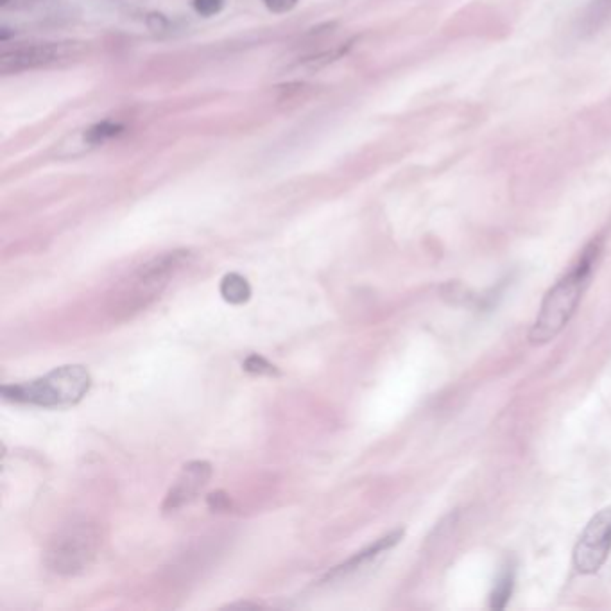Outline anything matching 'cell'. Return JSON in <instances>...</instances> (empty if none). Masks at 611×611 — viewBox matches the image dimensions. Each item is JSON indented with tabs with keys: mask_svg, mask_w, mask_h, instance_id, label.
Listing matches in <instances>:
<instances>
[{
	"mask_svg": "<svg viewBox=\"0 0 611 611\" xmlns=\"http://www.w3.org/2000/svg\"><path fill=\"white\" fill-rule=\"evenodd\" d=\"M595 257H597V248L590 246L576 266L572 267V271L558 280L543 298L540 312L529 332V341L533 345L549 343L567 327L588 287Z\"/></svg>",
	"mask_w": 611,
	"mask_h": 611,
	"instance_id": "cell-1",
	"label": "cell"
},
{
	"mask_svg": "<svg viewBox=\"0 0 611 611\" xmlns=\"http://www.w3.org/2000/svg\"><path fill=\"white\" fill-rule=\"evenodd\" d=\"M92 379L83 366H61L42 379L31 380L20 386L2 388L4 396L17 402L42 407H67L78 404L87 395Z\"/></svg>",
	"mask_w": 611,
	"mask_h": 611,
	"instance_id": "cell-2",
	"label": "cell"
},
{
	"mask_svg": "<svg viewBox=\"0 0 611 611\" xmlns=\"http://www.w3.org/2000/svg\"><path fill=\"white\" fill-rule=\"evenodd\" d=\"M101 533L92 524H74L52 538L45 563L61 576H74L92 565L99 547Z\"/></svg>",
	"mask_w": 611,
	"mask_h": 611,
	"instance_id": "cell-3",
	"label": "cell"
},
{
	"mask_svg": "<svg viewBox=\"0 0 611 611\" xmlns=\"http://www.w3.org/2000/svg\"><path fill=\"white\" fill-rule=\"evenodd\" d=\"M189 257V251H173V253H165L162 257H156L146 266L140 267L124 287L119 298V307L131 312L146 305L149 300L155 298L156 294H160L174 271H178Z\"/></svg>",
	"mask_w": 611,
	"mask_h": 611,
	"instance_id": "cell-4",
	"label": "cell"
},
{
	"mask_svg": "<svg viewBox=\"0 0 611 611\" xmlns=\"http://www.w3.org/2000/svg\"><path fill=\"white\" fill-rule=\"evenodd\" d=\"M83 45L76 42H45V44H18L4 49L0 56L2 74H18L24 70L42 69L56 63L78 58Z\"/></svg>",
	"mask_w": 611,
	"mask_h": 611,
	"instance_id": "cell-5",
	"label": "cell"
},
{
	"mask_svg": "<svg viewBox=\"0 0 611 611\" xmlns=\"http://www.w3.org/2000/svg\"><path fill=\"white\" fill-rule=\"evenodd\" d=\"M611 552V508L595 515L574 547V567L579 574H595Z\"/></svg>",
	"mask_w": 611,
	"mask_h": 611,
	"instance_id": "cell-6",
	"label": "cell"
},
{
	"mask_svg": "<svg viewBox=\"0 0 611 611\" xmlns=\"http://www.w3.org/2000/svg\"><path fill=\"white\" fill-rule=\"evenodd\" d=\"M212 475V466L205 463V461H196V463H189V465L183 468L178 481L173 486V490L169 491L167 499H165L164 509H178L187 504L190 500L196 497L208 479Z\"/></svg>",
	"mask_w": 611,
	"mask_h": 611,
	"instance_id": "cell-7",
	"label": "cell"
},
{
	"mask_svg": "<svg viewBox=\"0 0 611 611\" xmlns=\"http://www.w3.org/2000/svg\"><path fill=\"white\" fill-rule=\"evenodd\" d=\"M402 536H404V531H395V533L389 534L386 538H382V540H379L375 545H371L370 549L362 551L361 554H357L355 558H352V560L345 563V565L337 567L336 570L332 572V576L328 574V579H330V577L343 576V574L346 576V574L355 572V570H359V568L364 567V565H368L371 560H375L380 554H384V552H388L391 547H395L396 543L402 540Z\"/></svg>",
	"mask_w": 611,
	"mask_h": 611,
	"instance_id": "cell-8",
	"label": "cell"
},
{
	"mask_svg": "<svg viewBox=\"0 0 611 611\" xmlns=\"http://www.w3.org/2000/svg\"><path fill=\"white\" fill-rule=\"evenodd\" d=\"M221 296L224 302L232 303V305H241L250 300L251 287L248 280L244 276L237 273H230L223 278L221 282Z\"/></svg>",
	"mask_w": 611,
	"mask_h": 611,
	"instance_id": "cell-9",
	"label": "cell"
},
{
	"mask_svg": "<svg viewBox=\"0 0 611 611\" xmlns=\"http://www.w3.org/2000/svg\"><path fill=\"white\" fill-rule=\"evenodd\" d=\"M122 131H124V128H122V124H119V122H97L95 126H92L85 133V142H88L90 146H99V144H103L106 140L121 135Z\"/></svg>",
	"mask_w": 611,
	"mask_h": 611,
	"instance_id": "cell-10",
	"label": "cell"
},
{
	"mask_svg": "<svg viewBox=\"0 0 611 611\" xmlns=\"http://www.w3.org/2000/svg\"><path fill=\"white\" fill-rule=\"evenodd\" d=\"M511 586H513V574L506 572L504 576L500 577L499 583L493 590L491 595V608H504L508 603L509 595H511Z\"/></svg>",
	"mask_w": 611,
	"mask_h": 611,
	"instance_id": "cell-11",
	"label": "cell"
},
{
	"mask_svg": "<svg viewBox=\"0 0 611 611\" xmlns=\"http://www.w3.org/2000/svg\"><path fill=\"white\" fill-rule=\"evenodd\" d=\"M611 17V0H597L592 9L586 15V26L588 29H595L601 26L604 20Z\"/></svg>",
	"mask_w": 611,
	"mask_h": 611,
	"instance_id": "cell-12",
	"label": "cell"
},
{
	"mask_svg": "<svg viewBox=\"0 0 611 611\" xmlns=\"http://www.w3.org/2000/svg\"><path fill=\"white\" fill-rule=\"evenodd\" d=\"M244 370L255 373V375H273L276 373V368L273 364L260 357V355H251L248 357V361L244 362Z\"/></svg>",
	"mask_w": 611,
	"mask_h": 611,
	"instance_id": "cell-13",
	"label": "cell"
},
{
	"mask_svg": "<svg viewBox=\"0 0 611 611\" xmlns=\"http://www.w3.org/2000/svg\"><path fill=\"white\" fill-rule=\"evenodd\" d=\"M192 6L201 17H214L224 8V0H192Z\"/></svg>",
	"mask_w": 611,
	"mask_h": 611,
	"instance_id": "cell-14",
	"label": "cell"
},
{
	"mask_svg": "<svg viewBox=\"0 0 611 611\" xmlns=\"http://www.w3.org/2000/svg\"><path fill=\"white\" fill-rule=\"evenodd\" d=\"M264 4L271 13L282 15V13H289L298 4V0H264Z\"/></svg>",
	"mask_w": 611,
	"mask_h": 611,
	"instance_id": "cell-15",
	"label": "cell"
},
{
	"mask_svg": "<svg viewBox=\"0 0 611 611\" xmlns=\"http://www.w3.org/2000/svg\"><path fill=\"white\" fill-rule=\"evenodd\" d=\"M9 0H0V4H2V6H6V4H8Z\"/></svg>",
	"mask_w": 611,
	"mask_h": 611,
	"instance_id": "cell-16",
	"label": "cell"
}]
</instances>
